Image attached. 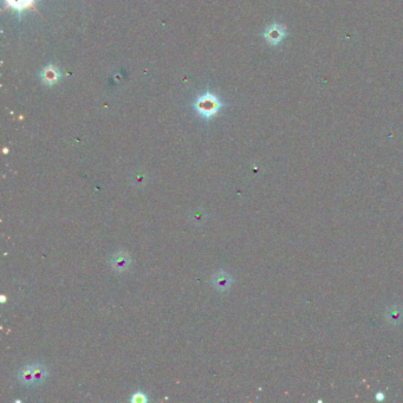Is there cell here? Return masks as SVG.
<instances>
[{
    "label": "cell",
    "mask_w": 403,
    "mask_h": 403,
    "mask_svg": "<svg viewBox=\"0 0 403 403\" xmlns=\"http://www.w3.org/2000/svg\"><path fill=\"white\" fill-rule=\"evenodd\" d=\"M33 377H35V384H41L44 382L48 377V369L43 364H32Z\"/></svg>",
    "instance_id": "obj_7"
},
{
    "label": "cell",
    "mask_w": 403,
    "mask_h": 403,
    "mask_svg": "<svg viewBox=\"0 0 403 403\" xmlns=\"http://www.w3.org/2000/svg\"><path fill=\"white\" fill-rule=\"evenodd\" d=\"M112 265L117 272H124L130 266V257L125 252H117L113 255Z\"/></svg>",
    "instance_id": "obj_2"
},
{
    "label": "cell",
    "mask_w": 403,
    "mask_h": 403,
    "mask_svg": "<svg viewBox=\"0 0 403 403\" xmlns=\"http://www.w3.org/2000/svg\"><path fill=\"white\" fill-rule=\"evenodd\" d=\"M133 401H134V402H137V403H142V402H146L147 399L144 398L143 394H142V395H141V394L138 393V394H135V396L133 398Z\"/></svg>",
    "instance_id": "obj_8"
},
{
    "label": "cell",
    "mask_w": 403,
    "mask_h": 403,
    "mask_svg": "<svg viewBox=\"0 0 403 403\" xmlns=\"http://www.w3.org/2000/svg\"><path fill=\"white\" fill-rule=\"evenodd\" d=\"M212 282H213V285L217 288H219L220 291L229 290L230 284H232V279H230V275H227L226 272H219L215 273L212 278Z\"/></svg>",
    "instance_id": "obj_3"
},
{
    "label": "cell",
    "mask_w": 403,
    "mask_h": 403,
    "mask_svg": "<svg viewBox=\"0 0 403 403\" xmlns=\"http://www.w3.org/2000/svg\"><path fill=\"white\" fill-rule=\"evenodd\" d=\"M283 36H284V33H282V30H279L278 25L271 26L265 32V38L271 44H277L278 42H281Z\"/></svg>",
    "instance_id": "obj_6"
},
{
    "label": "cell",
    "mask_w": 403,
    "mask_h": 403,
    "mask_svg": "<svg viewBox=\"0 0 403 403\" xmlns=\"http://www.w3.org/2000/svg\"><path fill=\"white\" fill-rule=\"evenodd\" d=\"M19 382L24 386H33L35 384V377H33V369L32 365L24 367L18 374Z\"/></svg>",
    "instance_id": "obj_5"
},
{
    "label": "cell",
    "mask_w": 403,
    "mask_h": 403,
    "mask_svg": "<svg viewBox=\"0 0 403 403\" xmlns=\"http://www.w3.org/2000/svg\"><path fill=\"white\" fill-rule=\"evenodd\" d=\"M60 78V73L59 70L55 66H48L45 67L44 71L42 72V79L45 84L48 85H54L55 83H57Z\"/></svg>",
    "instance_id": "obj_4"
},
{
    "label": "cell",
    "mask_w": 403,
    "mask_h": 403,
    "mask_svg": "<svg viewBox=\"0 0 403 403\" xmlns=\"http://www.w3.org/2000/svg\"><path fill=\"white\" fill-rule=\"evenodd\" d=\"M223 103L212 92H206L198 97L194 103V109L200 116L205 118H212L220 112Z\"/></svg>",
    "instance_id": "obj_1"
}]
</instances>
